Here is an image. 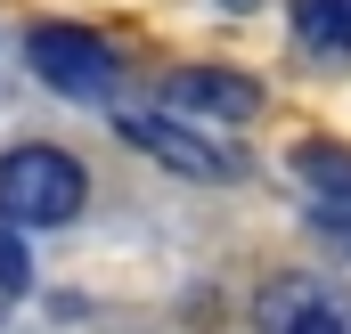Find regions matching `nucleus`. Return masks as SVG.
Returning <instances> with one entry per match:
<instances>
[{
    "label": "nucleus",
    "mask_w": 351,
    "mask_h": 334,
    "mask_svg": "<svg viewBox=\"0 0 351 334\" xmlns=\"http://www.w3.org/2000/svg\"><path fill=\"white\" fill-rule=\"evenodd\" d=\"M164 106L188 114V123H204V131H237V123L262 114V82L254 74H229V66H180L172 82H164Z\"/></svg>",
    "instance_id": "20e7f679"
},
{
    "label": "nucleus",
    "mask_w": 351,
    "mask_h": 334,
    "mask_svg": "<svg viewBox=\"0 0 351 334\" xmlns=\"http://www.w3.org/2000/svg\"><path fill=\"white\" fill-rule=\"evenodd\" d=\"M82 204H90V171L66 147L25 139L0 155V220L8 229H66V220H82Z\"/></svg>",
    "instance_id": "f257e3e1"
},
{
    "label": "nucleus",
    "mask_w": 351,
    "mask_h": 334,
    "mask_svg": "<svg viewBox=\"0 0 351 334\" xmlns=\"http://www.w3.org/2000/svg\"><path fill=\"white\" fill-rule=\"evenodd\" d=\"M254 318L262 334H351V294L327 277H269Z\"/></svg>",
    "instance_id": "39448f33"
},
{
    "label": "nucleus",
    "mask_w": 351,
    "mask_h": 334,
    "mask_svg": "<svg viewBox=\"0 0 351 334\" xmlns=\"http://www.w3.org/2000/svg\"><path fill=\"white\" fill-rule=\"evenodd\" d=\"M294 41L319 57V66H343L351 57V0H294Z\"/></svg>",
    "instance_id": "0eeeda50"
},
{
    "label": "nucleus",
    "mask_w": 351,
    "mask_h": 334,
    "mask_svg": "<svg viewBox=\"0 0 351 334\" xmlns=\"http://www.w3.org/2000/svg\"><path fill=\"white\" fill-rule=\"evenodd\" d=\"M139 155H156L164 171H180V179H237V155L221 147V139H204V123H188V114H123L114 123Z\"/></svg>",
    "instance_id": "7ed1b4c3"
},
{
    "label": "nucleus",
    "mask_w": 351,
    "mask_h": 334,
    "mask_svg": "<svg viewBox=\"0 0 351 334\" xmlns=\"http://www.w3.org/2000/svg\"><path fill=\"white\" fill-rule=\"evenodd\" d=\"M25 66L58 90V98H74V106H106V98L123 90V57H114V41L90 33V25H66V16H49V25L25 33Z\"/></svg>",
    "instance_id": "f03ea898"
},
{
    "label": "nucleus",
    "mask_w": 351,
    "mask_h": 334,
    "mask_svg": "<svg viewBox=\"0 0 351 334\" xmlns=\"http://www.w3.org/2000/svg\"><path fill=\"white\" fill-rule=\"evenodd\" d=\"M25 277H33V261H25V237H8V229H0V302H8V294H25Z\"/></svg>",
    "instance_id": "6e6552de"
},
{
    "label": "nucleus",
    "mask_w": 351,
    "mask_h": 334,
    "mask_svg": "<svg viewBox=\"0 0 351 334\" xmlns=\"http://www.w3.org/2000/svg\"><path fill=\"white\" fill-rule=\"evenodd\" d=\"M286 171H294V188H302V204H311L319 229H351V147L311 139V147L286 155Z\"/></svg>",
    "instance_id": "423d86ee"
}]
</instances>
